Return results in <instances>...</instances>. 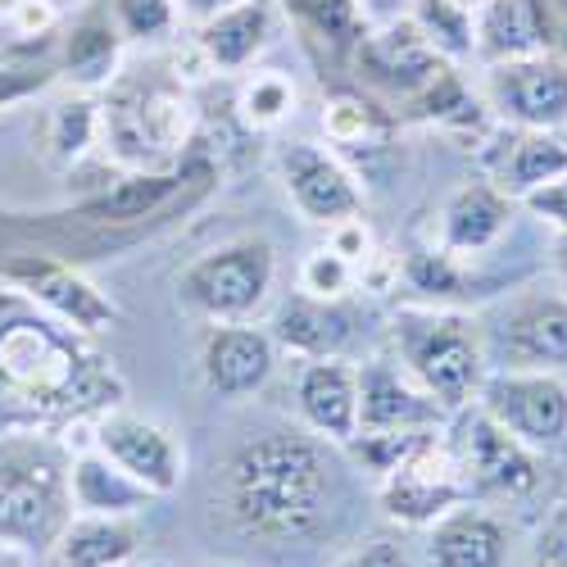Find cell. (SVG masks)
I'll use <instances>...</instances> for the list:
<instances>
[{
    "label": "cell",
    "instance_id": "cb8c5ba5",
    "mask_svg": "<svg viewBox=\"0 0 567 567\" xmlns=\"http://www.w3.org/2000/svg\"><path fill=\"white\" fill-rule=\"evenodd\" d=\"M141 532L127 523V517H69V527L60 532V540L51 545V567H118L136 554Z\"/></svg>",
    "mask_w": 567,
    "mask_h": 567
},
{
    "label": "cell",
    "instance_id": "ac0fdd59",
    "mask_svg": "<svg viewBox=\"0 0 567 567\" xmlns=\"http://www.w3.org/2000/svg\"><path fill=\"white\" fill-rule=\"evenodd\" d=\"M272 363H277L272 337L259 332V327H250V322H218L200 346L205 386L214 395H227V400L255 395L272 377Z\"/></svg>",
    "mask_w": 567,
    "mask_h": 567
},
{
    "label": "cell",
    "instance_id": "277c9868",
    "mask_svg": "<svg viewBox=\"0 0 567 567\" xmlns=\"http://www.w3.org/2000/svg\"><path fill=\"white\" fill-rule=\"evenodd\" d=\"M192 127H196V105L186 96V86L164 69H136L118 78L110 101L101 105L105 141L118 159L132 164H146L186 146Z\"/></svg>",
    "mask_w": 567,
    "mask_h": 567
},
{
    "label": "cell",
    "instance_id": "f35d334b",
    "mask_svg": "<svg viewBox=\"0 0 567 567\" xmlns=\"http://www.w3.org/2000/svg\"><path fill=\"white\" fill-rule=\"evenodd\" d=\"M341 567H413V563H409L404 545H395V540H372V545H363L359 554H350Z\"/></svg>",
    "mask_w": 567,
    "mask_h": 567
},
{
    "label": "cell",
    "instance_id": "836d02e7",
    "mask_svg": "<svg viewBox=\"0 0 567 567\" xmlns=\"http://www.w3.org/2000/svg\"><path fill=\"white\" fill-rule=\"evenodd\" d=\"M300 281H305V296L337 300V296L350 287V264H346L337 250H318V255H309V259H305Z\"/></svg>",
    "mask_w": 567,
    "mask_h": 567
},
{
    "label": "cell",
    "instance_id": "8fae6325",
    "mask_svg": "<svg viewBox=\"0 0 567 567\" xmlns=\"http://www.w3.org/2000/svg\"><path fill=\"white\" fill-rule=\"evenodd\" d=\"M491 359L508 372H563L567 368V300L523 296L491 327Z\"/></svg>",
    "mask_w": 567,
    "mask_h": 567
},
{
    "label": "cell",
    "instance_id": "44dd1931",
    "mask_svg": "<svg viewBox=\"0 0 567 567\" xmlns=\"http://www.w3.org/2000/svg\"><path fill=\"white\" fill-rule=\"evenodd\" d=\"M513 223V196L495 182H467L445 200L441 214V246L445 255H477L491 250Z\"/></svg>",
    "mask_w": 567,
    "mask_h": 567
},
{
    "label": "cell",
    "instance_id": "d6986e66",
    "mask_svg": "<svg viewBox=\"0 0 567 567\" xmlns=\"http://www.w3.org/2000/svg\"><path fill=\"white\" fill-rule=\"evenodd\" d=\"M296 404L305 427L332 445H350L359 436V368L346 359H309L300 382H296Z\"/></svg>",
    "mask_w": 567,
    "mask_h": 567
},
{
    "label": "cell",
    "instance_id": "2e32d148",
    "mask_svg": "<svg viewBox=\"0 0 567 567\" xmlns=\"http://www.w3.org/2000/svg\"><path fill=\"white\" fill-rule=\"evenodd\" d=\"M354 64L372 86H382L404 101H413L445 69V60L422 41V32L409 19H386V28L363 32L354 41Z\"/></svg>",
    "mask_w": 567,
    "mask_h": 567
},
{
    "label": "cell",
    "instance_id": "8d00e7d4",
    "mask_svg": "<svg viewBox=\"0 0 567 567\" xmlns=\"http://www.w3.org/2000/svg\"><path fill=\"white\" fill-rule=\"evenodd\" d=\"M536 567H567V499L554 504L545 527L536 532Z\"/></svg>",
    "mask_w": 567,
    "mask_h": 567
},
{
    "label": "cell",
    "instance_id": "ba28073f",
    "mask_svg": "<svg viewBox=\"0 0 567 567\" xmlns=\"http://www.w3.org/2000/svg\"><path fill=\"white\" fill-rule=\"evenodd\" d=\"M482 409L527 450H554L567 441V382L558 372L495 368L477 391Z\"/></svg>",
    "mask_w": 567,
    "mask_h": 567
},
{
    "label": "cell",
    "instance_id": "4fadbf2b",
    "mask_svg": "<svg viewBox=\"0 0 567 567\" xmlns=\"http://www.w3.org/2000/svg\"><path fill=\"white\" fill-rule=\"evenodd\" d=\"M441 422L445 409L391 359H372L368 368H359V432L409 436V432H436Z\"/></svg>",
    "mask_w": 567,
    "mask_h": 567
},
{
    "label": "cell",
    "instance_id": "83f0119b",
    "mask_svg": "<svg viewBox=\"0 0 567 567\" xmlns=\"http://www.w3.org/2000/svg\"><path fill=\"white\" fill-rule=\"evenodd\" d=\"M96 136H101V105L91 96H69L45 118V155H51V164L69 168L96 146Z\"/></svg>",
    "mask_w": 567,
    "mask_h": 567
},
{
    "label": "cell",
    "instance_id": "60d3db41",
    "mask_svg": "<svg viewBox=\"0 0 567 567\" xmlns=\"http://www.w3.org/2000/svg\"><path fill=\"white\" fill-rule=\"evenodd\" d=\"M37 86H45V73H41V69H14V64H0V105L28 96V91H37Z\"/></svg>",
    "mask_w": 567,
    "mask_h": 567
},
{
    "label": "cell",
    "instance_id": "ffe728a7",
    "mask_svg": "<svg viewBox=\"0 0 567 567\" xmlns=\"http://www.w3.org/2000/svg\"><path fill=\"white\" fill-rule=\"evenodd\" d=\"M508 527L495 513L458 504L436 517L427 532V563L432 567H504L508 563Z\"/></svg>",
    "mask_w": 567,
    "mask_h": 567
},
{
    "label": "cell",
    "instance_id": "5bb4252c",
    "mask_svg": "<svg viewBox=\"0 0 567 567\" xmlns=\"http://www.w3.org/2000/svg\"><path fill=\"white\" fill-rule=\"evenodd\" d=\"M6 272L19 281V291L32 305H45V313L69 322L73 332H110L118 322V309L86 277H78L69 264L51 255H19Z\"/></svg>",
    "mask_w": 567,
    "mask_h": 567
},
{
    "label": "cell",
    "instance_id": "681fc988",
    "mask_svg": "<svg viewBox=\"0 0 567 567\" xmlns=\"http://www.w3.org/2000/svg\"><path fill=\"white\" fill-rule=\"evenodd\" d=\"M463 6H467V0H463Z\"/></svg>",
    "mask_w": 567,
    "mask_h": 567
},
{
    "label": "cell",
    "instance_id": "9c48e42d",
    "mask_svg": "<svg viewBox=\"0 0 567 567\" xmlns=\"http://www.w3.org/2000/svg\"><path fill=\"white\" fill-rule=\"evenodd\" d=\"M454 454L463 463L467 495H499V499H523L540 486L536 454L508 436L486 409H472L458 427Z\"/></svg>",
    "mask_w": 567,
    "mask_h": 567
},
{
    "label": "cell",
    "instance_id": "9a60e30c",
    "mask_svg": "<svg viewBox=\"0 0 567 567\" xmlns=\"http://www.w3.org/2000/svg\"><path fill=\"white\" fill-rule=\"evenodd\" d=\"M96 450L118 463L132 482H141L151 495H168L182 482V450L159 427V422L132 417V413H101L96 417Z\"/></svg>",
    "mask_w": 567,
    "mask_h": 567
},
{
    "label": "cell",
    "instance_id": "d4e9b609",
    "mask_svg": "<svg viewBox=\"0 0 567 567\" xmlns=\"http://www.w3.org/2000/svg\"><path fill=\"white\" fill-rule=\"evenodd\" d=\"M69 495L78 513H101V517H127L136 508H146L151 491L132 482L118 463H110L101 450L78 454L69 467Z\"/></svg>",
    "mask_w": 567,
    "mask_h": 567
},
{
    "label": "cell",
    "instance_id": "484cf974",
    "mask_svg": "<svg viewBox=\"0 0 567 567\" xmlns=\"http://www.w3.org/2000/svg\"><path fill=\"white\" fill-rule=\"evenodd\" d=\"M182 186H186V173L182 168H173V173H132V177L105 186V192L86 196L78 214L91 218V223H110V227L141 223V218L159 214L182 192Z\"/></svg>",
    "mask_w": 567,
    "mask_h": 567
},
{
    "label": "cell",
    "instance_id": "7a4b0ae2",
    "mask_svg": "<svg viewBox=\"0 0 567 567\" xmlns=\"http://www.w3.org/2000/svg\"><path fill=\"white\" fill-rule=\"evenodd\" d=\"M123 382L91 354L73 327L41 318L19 296H0V422H45L105 409Z\"/></svg>",
    "mask_w": 567,
    "mask_h": 567
},
{
    "label": "cell",
    "instance_id": "c3c4849f",
    "mask_svg": "<svg viewBox=\"0 0 567 567\" xmlns=\"http://www.w3.org/2000/svg\"><path fill=\"white\" fill-rule=\"evenodd\" d=\"M0 567H19V558H10V554H0Z\"/></svg>",
    "mask_w": 567,
    "mask_h": 567
},
{
    "label": "cell",
    "instance_id": "8992f818",
    "mask_svg": "<svg viewBox=\"0 0 567 567\" xmlns=\"http://www.w3.org/2000/svg\"><path fill=\"white\" fill-rule=\"evenodd\" d=\"M277 255L264 236L227 241L196 264H186L177 277V296L186 309H196L214 322H246L272 291Z\"/></svg>",
    "mask_w": 567,
    "mask_h": 567
},
{
    "label": "cell",
    "instance_id": "b9f144b4",
    "mask_svg": "<svg viewBox=\"0 0 567 567\" xmlns=\"http://www.w3.org/2000/svg\"><path fill=\"white\" fill-rule=\"evenodd\" d=\"M332 250H337L346 264L363 259V250H368V236H363L359 218H350V223H337V241H332Z\"/></svg>",
    "mask_w": 567,
    "mask_h": 567
},
{
    "label": "cell",
    "instance_id": "e0dca14e",
    "mask_svg": "<svg viewBox=\"0 0 567 567\" xmlns=\"http://www.w3.org/2000/svg\"><path fill=\"white\" fill-rule=\"evenodd\" d=\"M472 55L486 64L558 55L549 0H477L472 10Z\"/></svg>",
    "mask_w": 567,
    "mask_h": 567
},
{
    "label": "cell",
    "instance_id": "f6af8a7d",
    "mask_svg": "<svg viewBox=\"0 0 567 567\" xmlns=\"http://www.w3.org/2000/svg\"><path fill=\"white\" fill-rule=\"evenodd\" d=\"M404 6H413V0H363V10H368L372 19H400Z\"/></svg>",
    "mask_w": 567,
    "mask_h": 567
},
{
    "label": "cell",
    "instance_id": "d6a6232c",
    "mask_svg": "<svg viewBox=\"0 0 567 567\" xmlns=\"http://www.w3.org/2000/svg\"><path fill=\"white\" fill-rule=\"evenodd\" d=\"M114 23L132 41H159L177 23V0H114Z\"/></svg>",
    "mask_w": 567,
    "mask_h": 567
},
{
    "label": "cell",
    "instance_id": "7c38bea8",
    "mask_svg": "<svg viewBox=\"0 0 567 567\" xmlns=\"http://www.w3.org/2000/svg\"><path fill=\"white\" fill-rule=\"evenodd\" d=\"M281 186L309 223L337 227L363 214V192L354 173L337 155L309 146V141H296V146L281 151Z\"/></svg>",
    "mask_w": 567,
    "mask_h": 567
},
{
    "label": "cell",
    "instance_id": "7dc6e473",
    "mask_svg": "<svg viewBox=\"0 0 567 567\" xmlns=\"http://www.w3.org/2000/svg\"><path fill=\"white\" fill-rule=\"evenodd\" d=\"M19 6H23V0H0V19H6V23H10V19L19 14Z\"/></svg>",
    "mask_w": 567,
    "mask_h": 567
},
{
    "label": "cell",
    "instance_id": "f1b7e54d",
    "mask_svg": "<svg viewBox=\"0 0 567 567\" xmlns=\"http://www.w3.org/2000/svg\"><path fill=\"white\" fill-rule=\"evenodd\" d=\"M118 51H123V37L118 28H110L105 19H86L69 32L64 41V69L69 78H78L82 86H96L110 82L118 69Z\"/></svg>",
    "mask_w": 567,
    "mask_h": 567
},
{
    "label": "cell",
    "instance_id": "7402d4cb",
    "mask_svg": "<svg viewBox=\"0 0 567 567\" xmlns=\"http://www.w3.org/2000/svg\"><path fill=\"white\" fill-rule=\"evenodd\" d=\"M272 37V6L268 0H241L231 10H218L209 19H200V55L209 69H223V73H236L246 69Z\"/></svg>",
    "mask_w": 567,
    "mask_h": 567
},
{
    "label": "cell",
    "instance_id": "ab89813d",
    "mask_svg": "<svg viewBox=\"0 0 567 567\" xmlns=\"http://www.w3.org/2000/svg\"><path fill=\"white\" fill-rule=\"evenodd\" d=\"M10 28H14V32H23V37H41V32H51V28H55V10H51V0H23L19 14L10 19Z\"/></svg>",
    "mask_w": 567,
    "mask_h": 567
},
{
    "label": "cell",
    "instance_id": "f546056e",
    "mask_svg": "<svg viewBox=\"0 0 567 567\" xmlns=\"http://www.w3.org/2000/svg\"><path fill=\"white\" fill-rule=\"evenodd\" d=\"M409 23L422 32L441 60H467L472 55V10L463 0H413Z\"/></svg>",
    "mask_w": 567,
    "mask_h": 567
},
{
    "label": "cell",
    "instance_id": "52a82bcc",
    "mask_svg": "<svg viewBox=\"0 0 567 567\" xmlns=\"http://www.w3.org/2000/svg\"><path fill=\"white\" fill-rule=\"evenodd\" d=\"M382 508L395 523L427 527L450 508L467 504V477L454 445H445L436 432H422L386 472H382Z\"/></svg>",
    "mask_w": 567,
    "mask_h": 567
},
{
    "label": "cell",
    "instance_id": "1f68e13d",
    "mask_svg": "<svg viewBox=\"0 0 567 567\" xmlns=\"http://www.w3.org/2000/svg\"><path fill=\"white\" fill-rule=\"evenodd\" d=\"M241 114L250 127H277L287 114H296V86L281 73H255L241 91Z\"/></svg>",
    "mask_w": 567,
    "mask_h": 567
},
{
    "label": "cell",
    "instance_id": "603a6c76",
    "mask_svg": "<svg viewBox=\"0 0 567 567\" xmlns=\"http://www.w3.org/2000/svg\"><path fill=\"white\" fill-rule=\"evenodd\" d=\"M354 337V318L337 300H318V296H291L272 318V341L305 359H332L346 350Z\"/></svg>",
    "mask_w": 567,
    "mask_h": 567
},
{
    "label": "cell",
    "instance_id": "d590c367",
    "mask_svg": "<svg viewBox=\"0 0 567 567\" xmlns=\"http://www.w3.org/2000/svg\"><path fill=\"white\" fill-rule=\"evenodd\" d=\"M322 127L332 141H341V146H354V141H363L372 132V114H368L363 101H337L322 114Z\"/></svg>",
    "mask_w": 567,
    "mask_h": 567
},
{
    "label": "cell",
    "instance_id": "ee69618b",
    "mask_svg": "<svg viewBox=\"0 0 567 567\" xmlns=\"http://www.w3.org/2000/svg\"><path fill=\"white\" fill-rule=\"evenodd\" d=\"M554 14V51H567V0H549Z\"/></svg>",
    "mask_w": 567,
    "mask_h": 567
},
{
    "label": "cell",
    "instance_id": "e575fe53",
    "mask_svg": "<svg viewBox=\"0 0 567 567\" xmlns=\"http://www.w3.org/2000/svg\"><path fill=\"white\" fill-rule=\"evenodd\" d=\"M454 255H432V250H417L413 259H409V281L417 291H427V296H458V287H463V277L454 272V264H450Z\"/></svg>",
    "mask_w": 567,
    "mask_h": 567
},
{
    "label": "cell",
    "instance_id": "3957f363",
    "mask_svg": "<svg viewBox=\"0 0 567 567\" xmlns=\"http://www.w3.org/2000/svg\"><path fill=\"white\" fill-rule=\"evenodd\" d=\"M395 350H400L404 372L445 413L467 409L486 382L482 332H477V322L463 313H441V309L395 313Z\"/></svg>",
    "mask_w": 567,
    "mask_h": 567
},
{
    "label": "cell",
    "instance_id": "74e56055",
    "mask_svg": "<svg viewBox=\"0 0 567 567\" xmlns=\"http://www.w3.org/2000/svg\"><path fill=\"white\" fill-rule=\"evenodd\" d=\"M523 205H527L536 218H545V223H554L558 231H567V173L554 177V182H540L536 192L523 196Z\"/></svg>",
    "mask_w": 567,
    "mask_h": 567
},
{
    "label": "cell",
    "instance_id": "4316f807",
    "mask_svg": "<svg viewBox=\"0 0 567 567\" xmlns=\"http://www.w3.org/2000/svg\"><path fill=\"white\" fill-rule=\"evenodd\" d=\"M567 173V146L554 132H517L499 155V192L523 200L540 182H554Z\"/></svg>",
    "mask_w": 567,
    "mask_h": 567
},
{
    "label": "cell",
    "instance_id": "30bf717a",
    "mask_svg": "<svg viewBox=\"0 0 567 567\" xmlns=\"http://www.w3.org/2000/svg\"><path fill=\"white\" fill-rule=\"evenodd\" d=\"M486 101L491 110L523 127V132H554L567 123V60L532 55V60H504L486 73Z\"/></svg>",
    "mask_w": 567,
    "mask_h": 567
},
{
    "label": "cell",
    "instance_id": "6da1fadb",
    "mask_svg": "<svg viewBox=\"0 0 567 567\" xmlns=\"http://www.w3.org/2000/svg\"><path fill=\"white\" fill-rule=\"evenodd\" d=\"M337 467L318 436L259 432L218 467L214 499L231 532L259 545H296L322 532Z\"/></svg>",
    "mask_w": 567,
    "mask_h": 567
},
{
    "label": "cell",
    "instance_id": "bcb514c9",
    "mask_svg": "<svg viewBox=\"0 0 567 567\" xmlns=\"http://www.w3.org/2000/svg\"><path fill=\"white\" fill-rule=\"evenodd\" d=\"M554 264H558V272H563V281H567V231L558 236V246H554Z\"/></svg>",
    "mask_w": 567,
    "mask_h": 567
},
{
    "label": "cell",
    "instance_id": "5b68a950",
    "mask_svg": "<svg viewBox=\"0 0 567 567\" xmlns=\"http://www.w3.org/2000/svg\"><path fill=\"white\" fill-rule=\"evenodd\" d=\"M73 517L69 467L37 441L0 450V545L51 549Z\"/></svg>",
    "mask_w": 567,
    "mask_h": 567
},
{
    "label": "cell",
    "instance_id": "7bdbcfd3",
    "mask_svg": "<svg viewBox=\"0 0 567 567\" xmlns=\"http://www.w3.org/2000/svg\"><path fill=\"white\" fill-rule=\"evenodd\" d=\"M231 6H241V0H182V10H186V14H196V19H209V14L231 10Z\"/></svg>",
    "mask_w": 567,
    "mask_h": 567
},
{
    "label": "cell",
    "instance_id": "4dcf8cb0",
    "mask_svg": "<svg viewBox=\"0 0 567 567\" xmlns=\"http://www.w3.org/2000/svg\"><path fill=\"white\" fill-rule=\"evenodd\" d=\"M287 10L332 51H354V41L363 37V10L359 0H287Z\"/></svg>",
    "mask_w": 567,
    "mask_h": 567
}]
</instances>
